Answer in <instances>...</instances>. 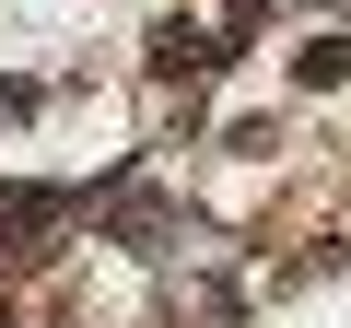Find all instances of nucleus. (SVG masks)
Segmentation results:
<instances>
[{"instance_id": "obj_1", "label": "nucleus", "mask_w": 351, "mask_h": 328, "mask_svg": "<svg viewBox=\"0 0 351 328\" xmlns=\"http://www.w3.org/2000/svg\"><path fill=\"white\" fill-rule=\"evenodd\" d=\"M152 71H164V82H188V71H211V47H199V24H164V36H152Z\"/></svg>"}, {"instance_id": "obj_2", "label": "nucleus", "mask_w": 351, "mask_h": 328, "mask_svg": "<svg viewBox=\"0 0 351 328\" xmlns=\"http://www.w3.org/2000/svg\"><path fill=\"white\" fill-rule=\"evenodd\" d=\"M71 200H47V188H12V200H0V235H47Z\"/></svg>"}, {"instance_id": "obj_3", "label": "nucleus", "mask_w": 351, "mask_h": 328, "mask_svg": "<svg viewBox=\"0 0 351 328\" xmlns=\"http://www.w3.org/2000/svg\"><path fill=\"white\" fill-rule=\"evenodd\" d=\"M293 82H304V94H328V82H351V47H339V36H316V47L293 59Z\"/></svg>"}]
</instances>
